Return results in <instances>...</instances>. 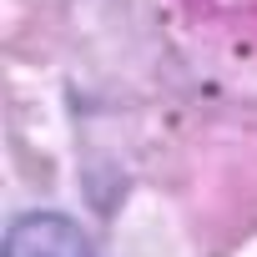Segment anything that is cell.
<instances>
[{"mask_svg":"<svg viewBox=\"0 0 257 257\" xmlns=\"http://www.w3.org/2000/svg\"><path fill=\"white\" fill-rule=\"evenodd\" d=\"M6 257H96L86 232L61 217V212H26L11 237H6Z\"/></svg>","mask_w":257,"mask_h":257,"instance_id":"6da1fadb","label":"cell"}]
</instances>
